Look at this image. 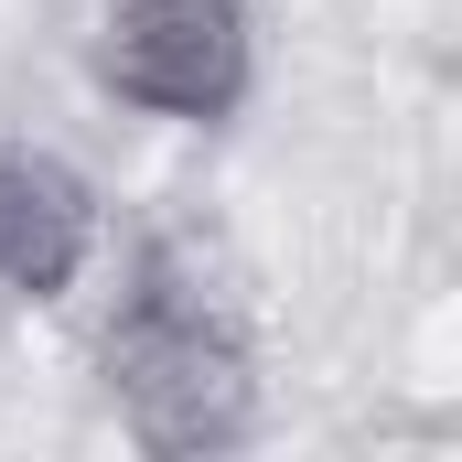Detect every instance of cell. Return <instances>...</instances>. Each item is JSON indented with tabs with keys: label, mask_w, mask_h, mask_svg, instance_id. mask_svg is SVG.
<instances>
[{
	"label": "cell",
	"mask_w": 462,
	"mask_h": 462,
	"mask_svg": "<svg viewBox=\"0 0 462 462\" xmlns=\"http://www.w3.org/2000/svg\"><path fill=\"white\" fill-rule=\"evenodd\" d=\"M87 65L118 108L216 129L258 87V22H247V0H108Z\"/></svg>",
	"instance_id": "obj_2"
},
{
	"label": "cell",
	"mask_w": 462,
	"mask_h": 462,
	"mask_svg": "<svg viewBox=\"0 0 462 462\" xmlns=\"http://www.w3.org/2000/svg\"><path fill=\"white\" fill-rule=\"evenodd\" d=\"M97 258V183L54 151H0V301H65Z\"/></svg>",
	"instance_id": "obj_3"
},
{
	"label": "cell",
	"mask_w": 462,
	"mask_h": 462,
	"mask_svg": "<svg viewBox=\"0 0 462 462\" xmlns=\"http://www.w3.org/2000/svg\"><path fill=\"white\" fill-rule=\"evenodd\" d=\"M97 376H108V409L140 452L194 462V452H236L258 441L269 420V376H258V345L205 280H183L172 258L140 269V291L118 301L108 345H97Z\"/></svg>",
	"instance_id": "obj_1"
}]
</instances>
